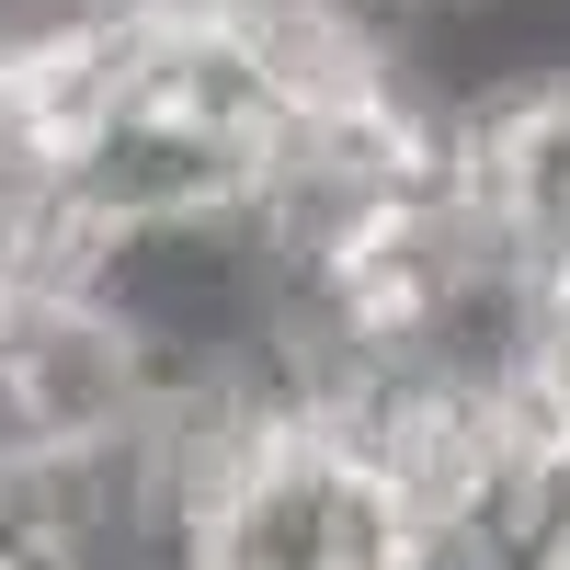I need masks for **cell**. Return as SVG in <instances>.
<instances>
[{
  "label": "cell",
  "mask_w": 570,
  "mask_h": 570,
  "mask_svg": "<svg viewBox=\"0 0 570 570\" xmlns=\"http://www.w3.org/2000/svg\"><path fill=\"white\" fill-rule=\"evenodd\" d=\"M58 171L91 206V228H160V217H206V206L252 195V149H228L206 126H171V115H104Z\"/></svg>",
  "instance_id": "obj_2"
},
{
  "label": "cell",
  "mask_w": 570,
  "mask_h": 570,
  "mask_svg": "<svg viewBox=\"0 0 570 570\" xmlns=\"http://www.w3.org/2000/svg\"><path fill=\"white\" fill-rule=\"evenodd\" d=\"M23 456H46V445H35V422H23V400H12V376H0V468H23Z\"/></svg>",
  "instance_id": "obj_3"
},
{
  "label": "cell",
  "mask_w": 570,
  "mask_h": 570,
  "mask_svg": "<svg viewBox=\"0 0 570 570\" xmlns=\"http://www.w3.org/2000/svg\"><path fill=\"white\" fill-rule=\"evenodd\" d=\"M0 376L35 445H115L160 400V354L104 297H0Z\"/></svg>",
  "instance_id": "obj_1"
}]
</instances>
